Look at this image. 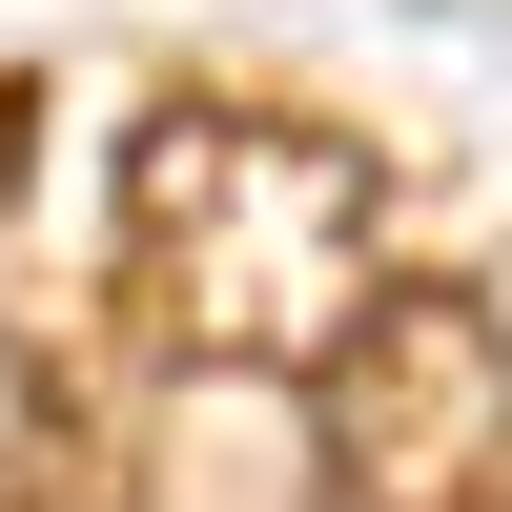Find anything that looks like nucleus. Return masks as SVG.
<instances>
[{
	"label": "nucleus",
	"instance_id": "1",
	"mask_svg": "<svg viewBox=\"0 0 512 512\" xmlns=\"http://www.w3.org/2000/svg\"><path fill=\"white\" fill-rule=\"evenodd\" d=\"M123 308L164 369H287L308 390L390 308V185L308 103H144L123 123Z\"/></svg>",
	"mask_w": 512,
	"mask_h": 512
},
{
	"label": "nucleus",
	"instance_id": "2",
	"mask_svg": "<svg viewBox=\"0 0 512 512\" xmlns=\"http://www.w3.org/2000/svg\"><path fill=\"white\" fill-rule=\"evenodd\" d=\"M328 512H512V308L451 267H390V308L308 369Z\"/></svg>",
	"mask_w": 512,
	"mask_h": 512
},
{
	"label": "nucleus",
	"instance_id": "3",
	"mask_svg": "<svg viewBox=\"0 0 512 512\" xmlns=\"http://www.w3.org/2000/svg\"><path fill=\"white\" fill-rule=\"evenodd\" d=\"M21 512H123V472H144V410L103 390L82 349H21Z\"/></svg>",
	"mask_w": 512,
	"mask_h": 512
}]
</instances>
